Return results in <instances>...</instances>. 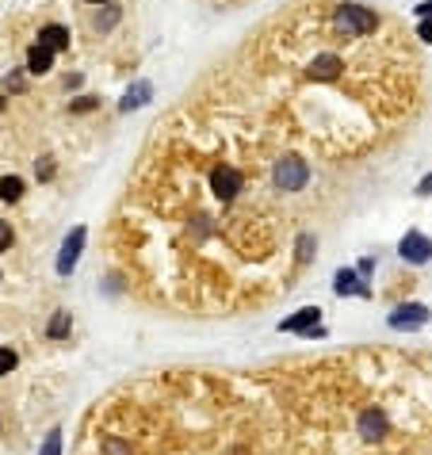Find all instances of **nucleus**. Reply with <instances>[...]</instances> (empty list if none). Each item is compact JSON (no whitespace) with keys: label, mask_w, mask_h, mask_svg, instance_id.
Returning a JSON list of instances; mask_svg holds the SVG:
<instances>
[{"label":"nucleus","mask_w":432,"mask_h":455,"mask_svg":"<svg viewBox=\"0 0 432 455\" xmlns=\"http://www.w3.org/2000/svg\"><path fill=\"white\" fill-rule=\"evenodd\" d=\"M279 455H432V359L352 352L268 379Z\"/></svg>","instance_id":"obj_1"},{"label":"nucleus","mask_w":432,"mask_h":455,"mask_svg":"<svg viewBox=\"0 0 432 455\" xmlns=\"http://www.w3.org/2000/svg\"><path fill=\"white\" fill-rule=\"evenodd\" d=\"M73 455H279L272 391L211 372H157L84 413Z\"/></svg>","instance_id":"obj_2"},{"label":"nucleus","mask_w":432,"mask_h":455,"mask_svg":"<svg viewBox=\"0 0 432 455\" xmlns=\"http://www.w3.org/2000/svg\"><path fill=\"white\" fill-rule=\"evenodd\" d=\"M272 180H276L279 192H303V188L310 184V165L303 157H279Z\"/></svg>","instance_id":"obj_3"},{"label":"nucleus","mask_w":432,"mask_h":455,"mask_svg":"<svg viewBox=\"0 0 432 455\" xmlns=\"http://www.w3.org/2000/svg\"><path fill=\"white\" fill-rule=\"evenodd\" d=\"M337 27L344 35H371L379 27V16L371 8H360V4H341L337 8Z\"/></svg>","instance_id":"obj_4"},{"label":"nucleus","mask_w":432,"mask_h":455,"mask_svg":"<svg viewBox=\"0 0 432 455\" xmlns=\"http://www.w3.org/2000/svg\"><path fill=\"white\" fill-rule=\"evenodd\" d=\"M398 253H402V260H409V264H425V260L432 257V241L425 238V234L409 230L406 238H402V245H398Z\"/></svg>","instance_id":"obj_5"},{"label":"nucleus","mask_w":432,"mask_h":455,"mask_svg":"<svg viewBox=\"0 0 432 455\" xmlns=\"http://www.w3.org/2000/svg\"><path fill=\"white\" fill-rule=\"evenodd\" d=\"M428 321V306H421V302H409V306H398L390 314V326L394 329H413V326H425Z\"/></svg>","instance_id":"obj_6"},{"label":"nucleus","mask_w":432,"mask_h":455,"mask_svg":"<svg viewBox=\"0 0 432 455\" xmlns=\"http://www.w3.org/2000/svg\"><path fill=\"white\" fill-rule=\"evenodd\" d=\"M81 245H84V226H77V230H73L69 238H65V245H62V260H58V268H62V272H69L73 264H77Z\"/></svg>","instance_id":"obj_7"},{"label":"nucleus","mask_w":432,"mask_h":455,"mask_svg":"<svg viewBox=\"0 0 432 455\" xmlns=\"http://www.w3.org/2000/svg\"><path fill=\"white\" fill-rule=\"evenodd\" d=\"M337 295H363V299H368L371 287H368V283H363L360 276H356V272L341 268V272H337Z\"/></svg>","instance_id":"obj_8"},{"label":"nucleus","mask_w":432,"mask_h":455,"mask_svg":"<svg viewBox=\"0 0 432 455\" xmlns=\"http://www.w3.org/2000/svg\"><path fill=\"white\" fill-rule=\"evenodd\" d=\"M39 46H46V50H65V46H69V31L58 27V23L42 27V31H39Z\"/></svg>","instance_id":"obj_9"},{"label":"nucleus","mask_w":432,"mask_h":455,"mask_svg":"<svg viewBox=\"0 0 432 455\" xmlns=\"http://www.w3.org/2000/svg\"><path fill=\"white\" fill-rule=\"evenodd\" d=\"M317 314H322V310H317V306H306V310H298L295 318L279 321V329H287V333H295V329H306V333H310V326H314V321H317Z\"/></svg>","instance_id":"obj_10"},{"label":"nucleus","mask_w":432,"mask_h":455,"mask_svg":"<svg viewBox=\"0 0 432 455\" xmlns=\"http://www.w3.org/2000/svg\"><path fill=\"white\" fill-rule=\"evenodd\" d=\"M54 62V50H46V46H31L27 50V73H46Z\"/></svg>","instance_id":"obj_11"},{"label":"nucleus","mask_w":432,"mask_h":455,"mask_svg":"<svg viewBox=\"0 0 432 455\" xmlns=\"http://www.w3.org/2000/svg\"><path fill=\"white\" fill-rule=\"evenodd\" d=\"M153 96V88H149V81H138L134 88L127 92V100H123V111H134V108H142V103Z\"/></svg>","instance_id":"obj_12"},{"label":"nucleus","mask_w":432,"mask_h":455,"mask_svg":"<svg viewBox=\"0 0 432 455\" xmlns=\"http://www.w3.org/2000/svg\"><path fill=\"white\" fill-rule=\"evenodd\" d=\"M20 195H23V180H20V176H4V180H0V199L16 203Z\"/></svg>","instance_id":"obj_13"},{"label":"nucleus","mask_w":432,"mask_h":455,"mask_svg":"<svg viewBox=\"0 0 432 455\" xmlns=\"http://www.w3.org/2000/svg\"><path fill=\"white\" fill-rule=\"evenodd\" d=\"M46 333H50L54 340H62L65 333H69V314H65V310H58V314L50 318V329H46Z\"/></svg>","instance_id":"obj_14"},{"label":"nucleus","mask_w":432,"mask_h":455,"mask_svg":"<svg viewBox=\"0 0 432 455\" xmlns=\"http://www.w3.org/2000/svg\"><path fill=\"white\" fill-rule=\"evenodd\" d=\"M16 367V352L12 348H0V375H8Z\"/></svg>","instance_id":"obj_15"},{"label":"nucleus","mask_w":432,"mask_h":455,"mask_svg":"<svg viewBox=\"0 0 432 455\" xmlns=\"http://www.w3.org/2000/svg\"><path fill=\"white\" fill-rule=\"evenodd\" d=\"M115 20H119V8H107V12H103L100 20H96V27H100V31H107V27L115 23Z\"/></svg>","instance_id":"obj_16"},{"label":"nucleus","mask_w":432,"mask_h":455,"mask_svg":"<svg viewBox=\"0 0 432 455\" xmlns=\"http://www.w3.org/2000/svg\"><path fill=\"white\" fill-rule=\"evenodd\" d=\"M8 245H12V226L0 222V253H8Z\"/></svg>","instance_id":"obj_17"},{"label":"nucleus","mask_w":432,"mask_h":455,"mask_svg":"<svg viewBox=\"0 0 432 455\" xmlns=\"http://www.w3.org/2000/svg\"><path fill=\"white\" fill-rule=\"evenodd\" d=\"M35 168H39V180H50L54 176V161L50 157H42V165H35Z\"/></svg>","instance_id":"obj_18"},{"label":"nucleus","mask_w":432,"mask_h":455,"mask_svg":"<svg viewBox=\"0 0 432 455\" xmlns=\"http://www.w3.org/2000/svg\"><path fill=\"white\" fill-rule=\"evenodd\" d=\"M92 108H96V96H81L73 103V111H92Z\"/></svg>","instance_id":"obj_19"},{"label":"nucleus","mask_w":432,"mask_h":455,"mask_svg":"<svg viewBox=\"0 0 432 455\" xmlns=\"http://www.w3.org/2000/svg\"><path fill=\"white\" fill-rule=\"evenodd\" d=\"M417 35H421V39H425V42H432V20H421Z\"/></svg>","instance_id":"obj_20"},{"label":"nucleus","mask_w":432,"mask_h":455,"mask_svg":"<svg viewBox=\"0 0 432 455\" xmlns=\"http://www.w3.org/2000/svg\"><path fill=\"white\" fill-rule=\"evenodd\" d=\"M417 195H432V173H428L425 180H421V184H417Z\"/></svg>","instance_id":"obj_21"},{"label":"nucleus","mask_w":432,"mask_h":455,"mask_svg":"<svg viewBox=\"0 0 432 455\" xmlns=\"http://www.w3.org/2000/svg\"><path fill=\"white\" fill-rule=\"evenodd\" d=\"M4 108H8V100H4V96H0V111H4Z\"/></svg>","instance_id":"obj_22"},{"label":"nucleus","mask_w":432,"mask_h":455,"mask_svg":"<svg viewBox=\"0 0 432 455\" xmlns=\"http://www.w3.org/2000/svg\"><path fill=\"white\" fill-rule=\"evenodd\" d=\"M88 4H100V0H88Z\"/></svg>","instance_id":"obj_23"}]
</instances>
